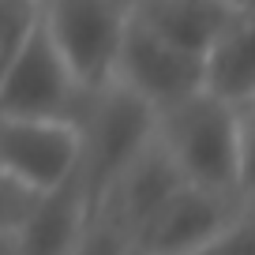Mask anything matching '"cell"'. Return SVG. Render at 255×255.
Returning <instances> with one entry per match:
<instances>
[{
    "label": "cell",
    "mask_w": 255,
    "mask_h": 255,
    "mask_svg": "<svg viewBox=\"0 0 255 255\" xmlns=\"http://www.w3.org/2000/svg\"><path fill=\"white\" fill-rule=\"evenodd\" d=\"M255 105H225L207 90L158 113L154 143L184 184L252 199Z\"/></svg>",
    "instance_id": "obj_1"
},
{
    "label": "cell",
    "mask_w": 255,
    "mask_h": 255,
    "mask_svg": "<svg viewBox=\"0 0 255 255\" xmlns=\"http://www.w3.org/2000/svg\"><path fill=\"white\" fill-rule=\"evenodd\" d=\"M154 120H158V113L143 98L113 79H105L102 87H94L83 98L79 117H75V124H79L75 173H79L83 191L90 199V214L105 195V188L150 146Z\"/></svg>",
    "instance_id": "obj_2"
},
{
    "label": "cell",
    "mask_w": 255,
    "mask_h": 255,
    "mask_svg": "<svg viewBox=\"0 0 255 255\" xmlns=\"http://www.w3.org/2000/svg\"><path fill=\"white\" fill-rule=\"evenodd\" d=\"M83 98V87L68 72L64 56L56 53L30 8V23L0 72V117L75 120Z\"/></svg>",
    "instance_id": "obj_3"
},
{
    "label": "cell",
    "mask_w": 255,
    "mask_h": 255,
    "mask_svg": "<svg viewBox=\"0 0 255 255\" xmlns=\"http://www.w3.org/2000/svg\"><path fill=\"white\" fill-rule=\"evenodd\" d=\"M30 8L83 94L102 87L131 11L128 0H30Z\"/></svg>",
    "instance_id": "obj_4"
},
{
    "label": "cell",
    "mask_w": 255,
    "mask_h": 255,
    "mask_svg": "<svg viewBox=\"0 0 255 255\" xmlns=\"http://www.w3.org/2000/svg\"><path fill=\"white\" fill-rule=\"evenodd\" d=\"M109 79L139 94L154 113H161L199 90V53L161 38L128 11V23L109 64Z\"/></svg>",
    "instance_id": "obj_5"
},
{
    "label": "cell",
    "mask_w": 255,
    "mask_h": 255,
    "mask_svg": "<svg viewBox=\"0 0 255 255\" xmlns=\"http://www.w3.org/2000/svg\"><path fill=\"white\" fill-rule=\"evenodd\" d=\"M79 165L75 120L0 117V169L26 191H49Z\"/></svg>",
    "instance_id": "obj_6"
},
{
    "label": "cell",
    "mask_w": 255,
    "mask_h": 255,
    "mask_svg": "<svg viewBox=\"0 0 255 255\" xmlns=\"http://www.w3.org/2000/svg\"><path fill=\"white\" fill-rule=\"evenodd\" d=\"M244 207H252V199L222 195L180 180L135 233L131 255H184L207 237H214L218 229H225Z\"/></svg>",
    "instance_id": "obj_7"
},
{
    "label": "cell",
    "mask_w": 255,
    "mask_h": 255,
    "mask_svg": "<svg viewBox=\"0 0 255 255\" xmlns=\"http://www.w3.org/2000/svg\"><path fill=\"white\" fill-rule=\"evenodd\" d=\"M87 225H90V199L83 191L79 173H72L56 188L34 195L26 214L15 222L11 237H15L19 255H79Z\"/></svg>",
    "instance_id": "obj_8"
},
{
    "label": "cell",
    "mask_w": 255,
    "mask_h": 255,
    "mask_svg": "<svg viewBox=\"0 0 255 255\" xmlns=\"http://www.w3.org/2000/svg\"><path fill=\"white\" fill-rule=\"evenodd\" d=\"M199 90L225 105H255V23L240 8L199 53Z\"/></svg>",
    "instance_id": "obj_9"
},
{
    "label": "cell",
    "mask_w": 255,
    "mask_h": 255,
    "mask_svg": "<svg viewBox=\"0 0 255 255\" xmlns=\"http://www.w3.org/2000/svg\"><path fill=\"white\" fill-rule=\"evenodd\" d=\"M128 8L139 23L158 30L176 45L203 53L218 30L248 8V0H128Z\"/></svg>",
    "instance_id": "obj_10"
},
{
    "label": "cell",
    "mask_w": 255,
    "mask_h": 255,
    "mask_svg": "<svg viewBox=\"0 0 255 255\" xmlns=\"http://www.w3.org/2000/svg\"><path fill=\"white\" fill-rule=\"evenodd\" d=\"M184 255H255V218H252V207H244L225 229H218L214 237H207L203 244H195Z\"/></svg>",
    "instance_id": "obj_11"
},
{
    "label": "cell",
    "mask_w": 255,
    "mask_h": 255,
    "mask_svg": "<svg viewBox=\"0 0 255 255\" xmlns=\"http://www.w3.org/2000/svg\"><path fill=\"white\" fill-rule=\"evenodd\" d=\"M30 23V0H0V72Z\"/></svg>",
    "instance_id": "obj_12"
},
{
    "label": "cell",
    "mask_w": 255,
    "mask_h": 255,
    "mask_svg": "<svg viewBox=\"0 0 255 255\" xmlns=\"http://www.w3.org/2000/svg\"><path fill=\"white\" fill-rule=\"evenodd\" d=\"M34 191H26L23 184H15L4 169H0V229H15V222L26 214Z\"/></svg>",
    "instance_id": "obj_13"
},
{
    "label": "cell",
    "mask_w": 255,
    "mask_h": 255,
    "mask_svg": "<svg viewBox=\"0 0 255 255\" xmlns=\"http://www.w3.org/2000/svg\"><path fill=\"white\" fill-rule=\"evenodd\" d=\"M0 255H19V252H15V237H11V229H0Z\"/></svg>",
    "instance_id": "obj_14"
},
{
    "label": "cell",
    "mask_w": 255,
    "mask_h": 255,
    "mask_svg": "<svg viewBox=\"0 0 255 255\" xmlns=\"http://www.w3.org/2000/svg\"><path fill=\"white\" fill-rule=\"evenodd\" d=\"M117 255H131V252H117Z\"/></svg>",
    "instance_id": "obj_15"
}]
</instances>
